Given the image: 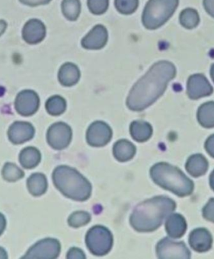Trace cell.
Returning <instances> with one entry per match:
<instances>
[{"mask_svg": "<svg viewBox=\"0 0 214 259\" xmlns=\"http://www.w3.org/2000/svg\"><path fill=\"white\" fill-rule=\"evenodd\" d=\"M42 154L39 149L34 147L24 148L19 154V161L22 167L33 169L40 163Z\"/></svg>", "mask_w": 214, "mask_h": 259, "instance_id": "obj_21", "label": "cell"}, {"mask_svg": "<svg viewBox=\"0 0 214 259\" xmlns=\"http://www.w3.org/2000/svg\"><path fill=\"white\" fill-rule=\"evenodd\" d=\"M203 6L208 14L214 18V0H203Z\"/></svg>", "mask_w": 214, "mask_h": 259, "instance_id": "obj_36", "label": "cell"}, {"mask_svg": "<svg viewBox=\"0 0 214 259\" xmlns=\"http://www.w3.org/2000/svg\"><path fill=\"white\" fill-rule=\"evenodd\" d=\"M139 5V0H115V7L121 14L134 13Z\"/></svg>", "mask_w": 214, "mask_h": 259, "instance_id": "obj_30", "label": "cell"}, {"mask_svg": "<svg viewBox=\"0 0 214 259\" xmlns=\"http://www.w3.org/2000/svg\"><path fill=\"white\" fill-rule=\"evenodd\" d=\"M27 187L31 195L41 196L46 192L48 189V181L43 174H34L30 176L27 180Z\"/></svg>", "mask_w": 214, "mask_h": 259, "instance_id": "obj_23", "label": "cell"}, {"mask_svg": "<svg viewBox=\"0 0 214 259\" xmlns=\"http://www.w3.org/2000/svg\"><path fill=\"white\" fill-rule=\"evenodd\" d=\"M60 242L57 239L47 238L39 241L28 249L23 258H57L60 253Z\"/></svg>", "mask_w": 214, "mask_h": 259, "instance_id": "obj_7", "label": "cell"}, {"mask_svg": "<svg viewBox=\"0 0 214 259\" xmlns=\"http://www.w3.org/2000/svg\"><path fill=\"white\" fill-rule=\"evenodd\" d=\"M209 184H210V186L211 188H212V190L214 191V170L212 171L210 177H209Z\"/></svg>", "mask_w": 214, "mask_h": 259, "instance_id": "obj_40", "label": "cell"}, {"mask_svg": "<svg viewBox=\"0 0 214 259\" xmlns=\"http://www.w3.org/2000/svg\"><path fill=\"white\" fill-rule=\"evenodd\" d=\"M40 98L34 91L25 90L17 95L15 108L19 114L23 116H32L39 110Z\"/></svg>", "mask_w": 214, "mask_h": 259, "instance_id": "obj_10", "label": "cell"}, {"mask_svg": "<svg viewBox=\"0 0 214 259\" xmlns=\"http://www.w3.org/2000/svg\"><path fill=\"white\" fill-rule=\"evenodd\" d=\"M7 258H8V254H7V251L2 247H0V259Z\"/></svg>", "mask_w": 214, "mask_h": 259, "instance_id": "obj_39", "label": "cell"}, {"mask_svg": "<svg viewBox=\"0 0 214 259\" xmlns=\"http://www.w3.org/2000/svg\"><path fill=\"white\" fill-rule=\"evenodd\" d=\"M112 137V130L105 122L97 121L88 128L86 140L93 147H102L107 145Z\"/></svg>", "mask_w": 214, "mask_h": 259, "instance_id": "obj_11", "label": "cell"}, {"mask_svg": "<svg viewBox=\"0 0 214 259\" xmlns=\"http://www.w3.org/2000/svg\"><path fill=\"white\" fill-rule=\"evenodd\" d=\"M86 245L95 255H104L112 249L113 236L106 227L95 226L88 231L86 236Z\"/></svg>", "mask_w": 214, "mask_h": 259, "instance_id": "obj_6", "label": "cell"}, {"mask_svg": "<svg viewBox=\"0 0 214 259\" xmlns=\"http://www.w3.org/2000/svg\"><path fill=\"white\" fill-rule=\"evenodd\" d=\"M205 148H206L208 154L214 157V135L208 138L206 143H205Z\"/></svg>", "mask_w": 214, "mask_h": 259, "instance_id": "obj_35", "label": "cell"}, {"mask_svg": "<svg viewBox=\"0 0 214 259\" xmlns=\"http://www.w3.org/2000/svg\"><path fill=\"white\" fill-rule=\"evenodd\" d=\"M205 219L214 223V198H211L203 209Z\"/></svg>", "mask_w": 214, "mask_h": 259, "instance_id": "obj_32", "label": "cell"}, {"mask_svg": "<svg viewBox=\"0 0 214 259\" xmlns=\"http://www.w3.org/2000/svg\"><path fill=\"white\" fill-rule=\"evenodd\" d=\"M187 171L194 177L203 175L208 169V162L202 154H194L191 156L187 161Z\"/></svg>", "mask_w": 214, "mask_h": 259, "instance_id": "obj_20", "label": "cell"}, {"mask_svg": "<svg viewBox=\"0 0 214 259\" xmlns=\"http://www.w3.org/2000/svg\"><path fill=\"white\" fill-rule=\"evenodd\" d=\"M91 221V215L86 211H76L68 218V224L74 228L86 225Z\"/></svg>", "mask_w": 214, "mask_h": 259, "instance_id": "obj_29", "label": "cell"}, {"mask_svg": "<svg viewBox=\"0 0 214 259\" xmlns=\"http://www.w3.org/2000/svg\"><path fill=\"white\" fill-rule=\"evenodd\" d=\"M130 131L132 138L138 142H144L149 140L153 134L151 125L144 121H134L132 122Z\"/></svg>", "mask_w": 214, "mask_h": 259, "instance_id": "obj_22", "label": "cell"}, {"mask_svg": "<svg viewBox=\"0 0 214 259\" xmlns=\"http://www.w3.org/2000/svg\"><path fill=\"white\" fill-rule=\"evenodd\" d=\"M210 75H211V78H212V81H213V82H214V64L212 65V66H211Z\"/></svg>", "mask_w": 214, "mask_h": 259, "instance_id": "obj_41", "label": "cell"}, {"mask_svg": "<svg viewBox=\"0 0 214 259\" xmlns=\"http://www.w3.org/2000/svg\"><path fill=\"white\" fill-rule=\"evenodd\" d=\"M177 5L179 0H150L144 9L142 24L147 29L159 28L171 18Z\"/></svg>", "mask_w": 214, "mask_h": 259, "instance_id": "obj_5", "label": "cell"}, {"mask_svg": "<svg viewBox=\"0 0 214 259\" xmlns=\"http://www.w3.org/2000/svg\"><path fill=\"white\" fill-rule=\"evenodd\" d=\"M66 257L69 259H83L86 258V255H85L84 252L81 249L74 247V248H70L69 250Z\"/></svg>", "mask_w": 214, "mask_h": 259, "instance_id": "obj_33", "label": "cell"}, {"mask_svg": "<svg viewBox=\"0 0 214 259\" xmlns=\"http://www.w3.org/2000/svg\"><path fill=\"white\" fill-rule=\"evenodd\" d=\"M80 78V69L74 63H65L59 71V81L62 85L66 87L75 85L78 82Z\"/></svg>", "mask_w": 214, "mask_h": 259, "instance_id": "obj_18", "label": "cell"}, {"mask_svg": "<svg viewBox=\"0 0 214 259\" xmlns=\"http://www.w3.org/2000/svg\"><path fill=\"white\" fill-rule=\"evenodd\" d=\"M159 258H185L191 257V252L184 242H177L168 238L162 239L156 246Z\"/></svg>", "mask_w": 214, "mask_h": 259, "instance_id": "obj_9", "label": "cell"}, {"mask_svg": "<svg viewBox=\"0 0 214 259\" xmlns=\"http://www.w3.org/2000/svg\"><path fill=\"white\" fill-rule=\"evenodd\" d=\"M165 229L168 236L174 239H179L182 237L186 232V221L182 215L179 213H173L167 219Z\"/></svg>", "mask_w": 214, "mask_h": 259, "instance_id": "obj_17", "label": "cell"}, {"mask_svg": "<svg viewBox=\"0 0 214 259\" xmlns=\"http://www.w3.org/2000/svg\"><path fill=\"white\" fill-rule=\"evenodd\" d=\"M176 207L172 199L157 196L138 204L130 218L133 228L139 232H151L162 225L164 219Z\"/></svg>", "mask_w": 214, "mask_h": 259, "instance_id": "obj_2", "label": "cell"}, {"mask_svg": "<svg viewBox=\"0 0 214 259\" xmlns=\"http://www.w3.org/2000/svg\"><path fill=\"white\" fill-rule=\"evenodd\" d=\"M187 93L191 99L197 100L212 93V86L201 74L191 75L188 81Z\"/></svg>", "mask_w": 214, "mask_h": 259, "instance_id": "obj_12", "label": "cell"}, {"mask_svg": "<svg viewBox=\"0 0 214 259\" xmlns=\"http://www.w3.org/2000/svg\"><path fill=\"white\" fill-rule=\"evenodd\" d=\"M88 7L93 14H103L109 8V0H88Z\"/></svg>", "mask_w": 214, "mask_h": 259, "instance_id": "obj_31", "label": "cell"}, {"mask_svg": "<svg viewBox=\"0 0 214 259\" xmlns=\"http://www.w3.org/2000/svg\"><path fill=\"white\" fill-rule=\"evenodd\" d=\"M113 154L118 161L127 162L131 160L136 154V147L129 141L123 139L114 145Z\"/></svg>", "mask_w": 214, "mask_h": 259, "instance_id": "obj_19", "label": "cell"}, {"mask_svg": "<svg viewBox=\"0 0 214 259\" xmlns=\"http://www.w3.org/2000/svg\"><path fill=\"white\" fill-rule=\"evenodd\" d=\"M81 11L80 0H63L62 3V12L66 19L76 21L78 19Z\"/></svg>", "mask_w": 214, "mask_h": 259, "instance_id": "obj_25", "label": "cell"}, {"mask_svg": "<svg viewBox=\"0 0 214 259\" xmlns=\"http://www.w3.org/2000/svg\"><path fill=\"white\" fill-rule=\"evenodd\" d=\"M108 31L105 27L98 25L82 40V46L87 50H99L105 46L108 41Z\"/></svg>", "mask_w": 214, "mask_h": 259, "instance_id": "obj_15", "label": "cell"}, {"mask_svg": "<svg viewBox=\"0 0 214 259\" xmlns=\"http://www.w3.org/2000/svg\"><path fill=\"white\" fill-rule=\"evenodd\" d=\"M19 1L22 4L29 7H38V6L49 4L51 0H19Z\"/></svg>", "mask_w": 214, "mask_h": 259, "instance_id": "obj_34", "label": "cell"}, {"mask_svg": "<svg viewBox=\"0 0 214 259\" xmlns=\"http://www.w3.org/2000/svg\"><path fill=\"white\" fill-rule=\"evenodd\" d=\"M56 188L67 198L75 201L89 199L92 193V186L80 172L68 166H57L52 175Z\"/></svg>", "mask_w": 214, "mask_h": 259, "instance_id": "obj_3", "label": "cell"}, {"mask_svg": "<svg viewBox=\"0 0 214 259\" xmlns=\"http://www.w3.org/2000/svg\"><path fill=\"white\" fill-rule=\"evenodd\" d=\"M35 130L30 122L17 121L10 125L8 137L12 143L21 145L32 139Z\"/></svg>", "mask_w": 214, "mask_h": 259, "instance_id": "obj_13", "label": "cell"}, {"mask_svg": "<svg viewBox=\"0 0 214 259\" xmlns=\"http://www.w3.org/2000/svg\"><path fill=\"white\" fill-rule=\"evenodd\" d=\"M46 27L39 19L28 21L22 30V37L29 45H37L45 39Z\"/></svg>", "mask_w": 214, "mask_h": 259, "instance_id": "obj_14", "label": "cell"}, {"mask_svg": "<svg viewBox=\"0 0 214 259\" xmlns=\"http://www.w3.org/2000/svg\"><path fill=\"white\" fill-rule=\"evenodd\" d=\"M7 28V24L5 21L0 20V36L2 35L5 32Z\"/></svg>", "mask_w": 214, "mask_h": 259, "instance_id": "obj_38", "label": "cell"}, {"mask_svg": "<svg viewBox=\"0 0 214 259\" xmlns=\"http://www.w3.org/2000/svg\"><path fill=\"white\" fill-rule=\"evenodd\" d=\"M66 108V102L64 98L59 95L51 97L46 102V110L50 115L59 116L63 114Z\"/></svg>", "mask_w": 214, "mask_h": 259, "instance_id": "obj_26", "label": "cell"}, {"mask_svg": "<svg viewBox=\"0 0 214 259\" xmlns=\"http://www.w3.org/2000/svg\"><path fill=\"white\" fill-rule=\"evenodd\" d=\"M200 22L198 13L193 9H187L180 15V23L182 26L188 29H192L197 26Z\"/></svg>", "mask_w": 214, "mask_h": 259, "instance_id": "obj_28", "label": "cell"}, {"mask_svg": "<svg viewBox=\"0 0 214 259\" xmlns=\"http://www.w3.org/2000/svg\"><path fill=\"white\" fill-rule=\"evenodd\" d=\"M2 176L7 182H16L25 177V172L15 163H6L2 169Z\"/></svg>", "mask_w": 214, "mask_h": 259, "instance_id": "obj_27", "label": "cell"}, {"mask_svg": "<svg viewBox=\"0 0 214 259\" xmlns=\"http://www.w3.org/2000/svg\"><path fill=\"white\" fill-rule=\"evenodd\" d=\"M7 227V219L3 213H0V236L5 231Z\"/></svg>", "mask_w": 214, "mask_h": 259, "instance_id": "obj_37", "label": "cell"}, {"mask_svg": "<svg viewBox=\"0 0 214 259\" xmlns=\"http://www.w3.org/2000/svg\"><path fill=\"white\" fill-rule=\"evenodd\" d=\"M199 123L205 128L214 127V102H208L200 106L197 112Z\"/></svg>", "mask_w": 214, "mask_h": 259, "instance_id": "obj_24", "label": "cell"}, {"mask_svg": "<svg viewBox=\"0 0 214 259\" xmlns=\"http://www.w3.org/2000/svg\"><path fill=\"white\" fill-rule=\"evenodd\" d=\"M212 242V236L206 229H195L190 234V245L193 249L198 252H204L210 249Z\"/></svg>", "mask_w": 214, "mask_h": 259, "instance_id": "obj_16", "label": "cell"}, {"mask_svg": "<svg viewBox=\"0 0 214 259\" xmlns=\"http://www.w3.org/2000/svg\"><path fill=\"white\" fill-rule=\"evenodd\" d=\"M175 67L168 61H160L133 86L127 99V106L133 111H141L162 96L168 82L175 76Z\"/></svg>", "mask_w": 214, "mask_h": 259, "instance_id": "obj_1", "label": "cell"}, {"mask_svg": "<svg viewBox=\"0 0 214 259\" xmlns=\"http://www.w3.org/2000/svg\"><path fill=\"white\" fill-rule=\"evenodd\" d=\"M72 128L63 122H56L48 128L47 141L54 150H63L67 148L72 140Z\"/></svg>", "mask_w": 214, "mask_h": 259, "instance_id": "obj_8", "label": "cell"}, {"mask_svg": "<svg viewBox=\"0 0 214 259\" xmlns=\"http://www.w3.org/2000/svg\"><path fill=\"white\" fill-rule=\"evenodd\" d=\"M153 181L163 189L185 197L194 190V183L180 169L167 163H158L150 170Z\"/></svg>", "mask_w": 214, "mask_h": 259, "instance_id": "obj_4", "label": "cell"}]
</instances>
